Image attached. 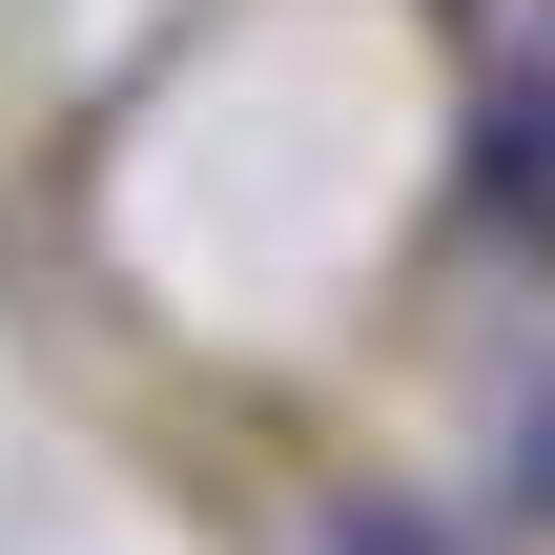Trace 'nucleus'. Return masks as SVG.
Segmentation results:
<instances>
[{
	"label": "nucleus",
	"mask_w": 555,
	"mask_h": 555,
	"mask_svg": "<svg viewBox=\"0 0 555 555\" xmlns=\"http://www.w3.org/2000/svg\"><path fill=\"white\" fill-rule=\"evenodd\" d=\"M515 494H535V515H555V412H535V433H515Z\"/></svg>",
	"instance_id": "obj_2"
},
{
	"label": "nucleus",
	"mask_w": 555,
	"mask_h": 555,
	"mask_svg": "<svg viewBox=\"0 0 555 555\" xmlns=\"http://www.w3.org/2000/svg\"><path fill=\"white\" fill-rule=\"evenodd\" d=\"M474 185H494L515 227H555V62H535V82H494V103H474Z\"/></svg>",
	"instance_id": "obj_1"
}]
</instances>
